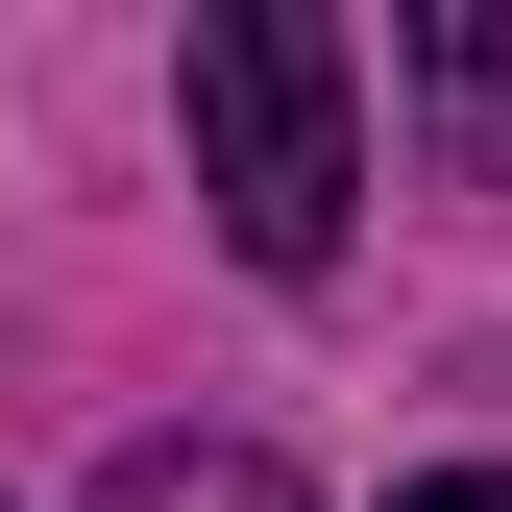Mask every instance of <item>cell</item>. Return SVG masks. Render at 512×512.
Masks as SVG:
<instances>
[{
	"label": "cell",
	"instance_id": "2",
	"mask_svg": "<svg viewBox=\"0 0 512 512\" xmlns=\"http://www.w3.org/2000/svg\"><path fill=\"white\" fill-rule=\"evenodd\" d=\"M98 512H317V488L269 464V439H147V464H122Z\"/></svg>",
	"mask_w": 512,
	"mask_h": 512
},
{
	"label": "cell",
	"instance_id": "1",
	"mask_svg": "<svg viewBox=\"0 0 512 512\" xmlns=\"http://www.w3.org/2000/svg\"><path fill=\"white\" fill-rule=\"evenodd\" d=\"M171 122H196V196L269 293L342 269V196H366V49L317 25V0H220L196 49H171Z\"/></svg>",
	"mask_w": 512,
	"mask_h": 512
},
{
	"label": "cell",
	"instance_id": "4",
	"mask_svg": "<svg viewBox=\"0 0 512 512\" xmlns=\"http://www.w3.org/2000/svg\"><path fill=\"white\" fill-rule=\"evenodd\" d=\"M391 512H512V464H439V488H391Z\"/></svg>",
	"mask_w": 512,
	"mask_h": 512
},
{
	"label": "cell",
	"instance_id": "3",
	"mask_svg": "<svg viewBox=\"0 0 512 512\" xmlns=\"http://www.w3.org/2000/svg\"><path fill=\"white\" fill-rule=\"evenodd\" d=\"M439 49H464V74H488V98H512V0H464V25H439Z\"/></svg>",
	"mask_w": 512,
	"mask_h": 512
}]
</instances>
